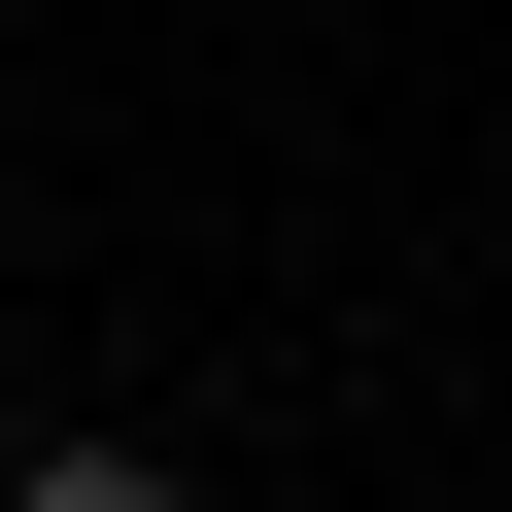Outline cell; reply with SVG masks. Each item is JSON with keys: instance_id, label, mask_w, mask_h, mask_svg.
<instances>
[]
</instances>
